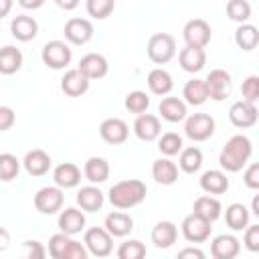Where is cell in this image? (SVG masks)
<instances>
[{
  "label": "cell",
  "mask_w": 259,
  "mask_h": 259,
  "mask_svg": "<svg viewBox=\"0 0 259 259\" xmlns=\"http://www.w3.org/2000/svg\"><path fill=\"white\" fill-rule=\"evenodd\" d=\"M148 87H150V91L154 93V95H168L170 91H172V87H174V81H172V75L166 71V69H162V67H156V69H152L150 73H148Z\"/></svg>",
  "instance_id": "f1b7e54d"
},
{
  "label": "cell",
  "mask_w": 259,
  "mask_h": 259,
  "mask_svg": "<svg viewBox=\"0 0 259 259\" xmlns=\"http://www.w3.org/2000/svg\"><path fill=\"white\" fill-rule=\"evenodd\" d=\"M40 57H42V63L49 67V69H65L71 59H73V53H71V47L65 42V40H49L42 51H40Z\"/></svg>",
  "instance_id": "8992f818"
},
{
  "label": "cell",
  "mask_w": 259,
  "mask_h": 259,
  "mask_svg": "<svg viewBox=\"0 0 259 259\" xmlns=\"http://www.w3.org/2000/svg\"><path fill=\"white\" fill-rule=\"evenodd\" d=\"M134 134L142 140V142H154L158 140V136L162 134V125L160 119L152 113H140L134 121Z\"/></svg>",
  "instance_id": "2e32d148"
},
{
  "label": "cell",
  "mask_w": 259,
  "mask_h": 259,
  "mask_svg": "<svg viewBox=\"0 0 259 259\" xmlns=\"http://www.w3.org/2000/svg\"><path fill=\"white\" fill-rule=\"evenodd\" d=\"M257 117H259V111H257V105L251 103V101H235L229 109V119L235 127L239 130H247V127H253L257 123Z\"/></svg>",
  "instance_id": "30bf717a"
},
{
  "label": "cell",
  "mask_w": 259,
  "mask_h": 259,
  "mask_svg": "<svg viewBox=\"0 0 259 259\" xmlns=\"http://www.w3.org/2000/svg\"><path fill=\"white\" fill-rule=\"evenodd\" d=\"M14 121H16L14 109L8 107V105H0V132L10 130V127L14 125Z\"/></svg>",
  "instance_id": "7dc6e473"
},
{
  "label": "cell",
  "mask_w": 259,
  "mask_h": 259,
  "mask_svg": "<svg viewBox=\"0 0 259 259\" xmlns=\"http://www.w3.org/2000/svg\"><path fill=\"white\" fill-rule=\"evenodd\" d=\"M117 257L119 259H142V257H146V245L138 239H130L119 245Z\"/></svg>",
  "instance_id": "b9f144b4"
},
{
  "label": "cell",
  "mask_w": 259,
  "mask_h": 259,
  "mask_svg": "<svg viewBox=\"0 0 259 259\" xmlns=\"http://www.w3.org/2000/svg\"><path fill=\"white\" fill-rule=\"evenodd\" d=\"M235 42L243 51H253L259 45V30H257V26H253L249 22L239 24V28L235 30Z\"/></svg>",
  "instance_id": "d590c367"
},
{
  "label": "cell",
  "mask_w": 259,
  "mask_h": 259,
  "mask_svg": "<svg viewBox=\"0 0 259 259\" xmlns=\"http://www.w3.org/2000/svg\"><path fill=\"white\" fill-rule=\"evenodd\" d=\"M12 4H14V0H0V18H4V16L10 14Z\"/></svg>",
  "instance_id": "db71d44e"
},
{
  "label": "cell",
  "mask_w": 259,
  "mask_h": 259,
  "mask_svg": "<svg viewBox=\"0 0 259 259\" xmlns=\"http://www.w3.org/2000/svg\"><path fill=\"white\" fill-rule=\"evenodd\" d=\"M148 107H150V97H148L146 91L136 89V91H130V93L125 95V109H127L130 113L140 115V113L148 111Z\"/></svg>",
  "instance_id": "f35d334b"
},
{
  "label": "cell",
  "mask_w": 259,
  "mask_h": 259,
  "mask_svg": "<svg viewBox=\"0 0 259 259\" xmlns=\"http://www.w3.org/2000/svg\"><path fill=\"white\" fill-rule=\"evenodd\" d=\"M148 59L156 65H166L176 55V40L168 32H156L148 38Z\"/></svg>",
  "instance_id": "3957f363"
},
{
  "label": "cell",
  "mask_w": 259,
  "mask_h": 259,
  "mask_svg": "<svg viewBox=\"0 0 259 259\" xmlns=\"http://www.w3.org/2000/svg\"><path fill=\"white\" fill-rule=\"evenodd\" d=\"M227 16L239 24L251 18V4L247 0H229L227 2Z\"/></svg>",
  "instance_id": "ab89813d"
},
{
  "label": "cell",
  "mask_w": 259,
  "mask_h": 259,
  "mask_svg": "<svg viewBox=\"0 0 259 259\" xmlns=\"http://www.w3.org/2000/svg\"><path fill=\"white\" fill-rule=\"evenodd\" d=\"M210 225H212L210 221L190 212L188 217H184V221L180 225V231H182V237L188 243H204V241L210 239V231H212Z\"/></svg>",
  "instance_id": "ba28073f"
},
{
  "label": "cell",
  "mask_w": 259,
  "mask_h": 259,
  "mask_svg": "<svg viewBox=\"0 0 259 259\" xmlns=\"http://www.w3.org/2000/svg\"><path fill=\"white\" fill-rule=\"evenodd\" d=\"M152 176L158 184L162 186H170L178 180V166L170 160V158H160L152 164Z\"/></svg>",
  "instance_id": "83f0119b"
},
{
  "label": "cell",
  "mask_w": 259,
  "mask_h": 259,
  "mask_svg": "<svg viewBox=\"0 0 259 259\" xmlns=\"http://www.w3.org/2000/svg\"><path fill=\"white\" fill-rule=\"evenodd\" d=\"M198 182L206 194H225L229 190V178L223 170H206Z\"/></svg>",
  "instance_id": "484cf974"
},
{
  "label": "cell",
  "mask_w": 259,
  "mask_h": 259,
  "mask_svg": "<svg viewBox=\"0 0 259 259\" xmlns=\"http://www.w3.org/2000/svg\"><path fill=\"white\" fill-rule=\"evenodd\" d=\"M241 93H243V99L245 101L257 103V99H259V77L257 75L247 77L243 81V85H241Z\"/></svg>",
  "instance_id": "ee69618b"
},
{
  "label": "cell",
  "mask_w": 259,
  "mask_h": 259,
  "mask_svg": "<svg viewBox=\"0 0 259 259\" xmlns=\"http://www.w3.org/2000/svg\"><path fill=\"white\" fill-rule=\"evenodd\" d=\"M241 253V243L235 235H219L210 243V255L214 259H235Z\"/></svg>",
  "instance_id": "e0dca14e"
},
{
  "label": "cell",
  "mask_w": 259,
  "mask_h": 259,
  "mask_svg": "<svg viewBox=\"0 0 259 259\" xmlns=\"http://www.w3.org/2000/svg\"><path fill=\"white\" fill-rule=\"evenodd\" d=\"M85 214H83V210H79V208H65V210H61V214H59V229L63 231V233H67V235H77V233H81L83 229H85Z\"/></svg>",
  "instance_id": "4316f807"
},
{
  "label": "cell",
  "mask_w": 259,
  "mask_h": 259,
  "mask_svg": "<svg viewBox=\"0 0 259 259\" xmlns=\"http://www.w3.org/2000/svg\"><path fill=\"white\" fill-rule=\"evenodd\" d=\"M69 243H71V235H67V233H55L51 239H49V255L53 257V259H63L65 257V251H67V247H69Z\"/></svg>",
  "instance_id": "7bdbcfd3"
},
{
  "label": "cell",
  "mask_w": 259,
  "mask_h": 259,
  "mask_svg": "<svg viewBox=\"0 0 259 259\" xmlns=\"http://www.w3.org/2000/svg\"><path fill=\"white\" fill-rule=\"evenodd\" d=\"M251 154H253L251 140L247 136H243V134H235L223 146V150L219 154V164H221L223 172L235 174V172H241L247 166Z\"/></svg>",
  "instance_id": "6da1fadb"
},
{
  "label": "cell",
  "mask_w": 259,
  "mask_h": 259,
  "mask_svg": "<svg viewBox=\"0 0 259 259\" xmlns=\"http://www.w3.org/2000/svg\"><path fill=\"white\" fill-rule=\"evenodd\" d=\"M63 32L71 45H87L93 38V24L87 18H69Z\"/></svg>",
  "instance_id": "4fadbf2b"
},
{
  "label": "cell",
  "mask_w": 259,
  "mask_h": 259,
  "mask_svg": "<svg viewBox=\"0 0 259 259\" xmlns=\"http://www.w3.org/2000/svg\"><path fill=\"white\" fill-rule=\"evenodd\" d=\"M182 97H184V103L202 105L208 99V91H206L204 79H190V81H186V85L182 89Z\"/></svg>",
  "instance_id": "836d02e7"
},
{
  "label": "cell",
  "mask_w": 259,
  "mask_h": 259,
  "mask_svg": "<svg viewBox=\"0 0 259 259\" xmlns=\"http://www.w3.org/2000/svg\"><path fill=\"white\" fill-rule=\"evenodd\" d=\"M206 83V91H208V99L214 101H223L231 95V75L225 69H212L208 73V77L204 79Z\"/></svg>",
  "instance_id": "8fae6325"
},
{
  "label": "cell",
  "mask_w": 259,
  "mask_h": 259,
  "mask_svg": "<svg viewBox=\"0 0 259 259\" xmlns=\"http://www.w3.org/2000/svg\"><path fill=\"white\" fill-rule=\"evenodd\" d=\"M10 34L20 42L34 40L38 34V22L28 14H18L10 20Z\"/></svg>",
  "instance_id": "9a60e30c"
},
{
  "label": "cell",
  "mask_w": 259,
  "mask_h": 259,
  "mask_svg": "<svg viewBox=\"0 0 259 259\" xmlns=\"http://www.w3.org/2000/svg\"><path fill=\"white\" fill-rule=\"evenodd\" d=\"M178 257H180V259H184V257H196V259H204V253H202L200 249H196V247H186V249L178 251Z\"/></svg>",
  "instance_id": "681fc988"
},
{
  "label": "cell",
  "mask_w": 259,
  "mask_h": 259,
  "mask_svg": "<svg viewBox=\"0 0 259 259\" xmlns=\"http://www.w3.org/2000/svg\"><path fill=\"white\" fill-rule=\"evenodd\" d=\"M109 202L119 208V210H127V208H134L138 206L146 194H148V188L146 184L140 180V178H127V180H119L115 182L111 188H109Z\"/></svg>",
  "instance_id": "7a4b0ae2"
},
{
  "label": "cell",
  "mask_w": 259,
  "mask_h": 259,
  "mask_svg": "<svg viewBox=\"0 0 259 259\" xmlns=\"http://www.w3.org/2000/svg\"><path fill=\"white\" fill-rule=\"evenodd\" d=\"M83 245L93 257H107L113 251V237L105 231V227H91L85 231Z\"/></svg>",
  "instance_id": "5b68a950"
},
{
  "label": "cell",
  "mask_w": 259,
  "mask_h": 259,
  "mask_svg": "<svg viewBox=\"0 0 259 259\" xmlns=\"http://www.w3.org/2000/svg\"><path fill=\"white\" fill-rule=\"evenodd\" d=\"M180 158H178V168L186 174H194L200 170L202 166V152L200 148L196 146H188V148H182L180 152Z\"/></svg>",
  "instance_id": "e575fe53"
},
{
  "label": "cell",
  "mask_w": 259,
  "mask_h": 259,
  "mask_svg": "<svg viewBox=\"0 0 259 259\" xmlns=\"http://www.w3.org/2000/svg\"><path fill=\"white\" fill-rule=\"evenodd\" d=\"M158 150L166 158H172L182 150V138L176 132H166V134L158 136Z\"/></svg>",
  "instance_id": "8d00e7d4"
},
{
  "label": "cell",
  "mask_w": 259,
  "mask_h": 259,
  "mask_svg": "<svg viewBox=\"0 0 259 259\" xmlns=\"http://www.w3.org/2000/svg\"><path fill=\"white\" fill-rule=\"evenodd\" d=\"M20 172V162L14 154H0V182H10L18 176Z\"/></svg>",
  "instance_id": "74e56055"
},
{
  "label": "cell",
  "mask_w": 259,
  "mask_h": 259,
  "mask_svg": "<svg viewBox=\"0 0 259 259\" xmlns=\"http://www.w3.org/2000/svg\"><path fill=\"white\" fill-rule=\"evenodd\" d=\"M243 182H245V186L251 188V190H257V188H259V164H257V162L249 164V168H247L245 174H243Z\"/></svg>",
  "instance_id": "bcb514c9"
},
{
  "label": "cell",
  "mask_w": 259,
  "mask_h": 259,
  "mask_svg": "<svg viewBox=\"0 0 259 259\" xmlns=\"http://www.w3.org/2000/svg\"><path fill=\"white\" fill-rule=\"evenodd\" d=\"M105 231L111 235V237H125L132 233L134 229V219L127 214V212H121V210H113L105 217V223H103Z\"/></svg>",
  "instance_id": "7402d4cb"
},
{
  "label": "cell",
  "mask_w": 259,
  "mask_h": 259,
  "mask_svg": "<svg viewBox=\"0 0 259 259\" xmlns=\"http://www.w3.org/2000/svg\"><path fill=\"white\" fill-rule=\"evenodd\" d=\"M53 180L59 188L67 190V188H75L81 182V168L73 162H63L59 166H55L53 170Z\"/></svg>",
  "instance_id": "d6986e66"
},
{
  "label": "cell",
  "mask_w": 259,
  "mask_h": 259,
  "mask_svg": "<svg viewBox=\"0 0 259 259\" xmlns=\"http://www.w3.org/2000/svg\"><path fill=\"white\" fill-rule=\"evenodd\" d=\"M83 176L91 182V184H101L109 178V164L105 158L99 156H91L85 166H83Z\"/></svg>",
  "instance_id": "f546056e"
},
{
  "label": "cell",
  "mask_w": 259,
  "mask_h": 259,
  "mask_svg": "<svg viewBox=\"0 0 259 259\" xmlns=\"http://www.w3.org/2000/svg\"><path fill=\"white\" fill-rule=\"evenodd\" d=\"M249 212H253L255 217H259V196H257V194H255L253 200H251V210H249Z\"/></svg>",
  "instance_id": "11a10c76"
},
{
  "label": "cell",
  "mask_w": 259,
  "mask_h": 259,
  "mask_svg": "<svg viewBox=\"0 0 259 259\" xmlns=\"http://www.w3.org/2000/svg\"><path fill=\"white\" fill-rule=\"evenodd\" d=\"M99 136L111 146H119L130 138V125L119 117H107L99 125Z\"/></svg>",
  "instance_id": "7c38bea8"
},
{
  "label": "cell",
  "mask_w": 259,
  "mask_h": 259,
  "mask_svg": "<svg viewBox=\"0 0 259 259\" xmlns=\"http://www.w3.org/2000/svg\"><path fill=\"white\" fill-rule=\"evenodd\" d=\"M150 237H152V243L158 249H170L178 239V229L172 221H160V223L154 225Z\"/></svg>",
  "instance_id": "603a6c76"
},
{
  "label": "cell",
  "mask_w": 259,
  "mask_h": 259,
  "mask_svg": "<svg viewBox=\"0 0 259 259\" xmlns=\"http://www.w3.org/2000/svg\"><path fill=\"white\" fill-rule=\"evenodd\" d=\"M158 111L162 115V119L170 121V123H178L186 117V103L180 99V97H162L160 105H158Z\"/></svg>",
  "instance_id": "d4e9b609"
},
{
  "label": "cell",
  "mask_w": 259,
  "mask_h": 259,
  "mask_svg": "<svg viewBox=\"0 0 259 259\" xmlns=\"http://www.w3.org/2000/svg\"><path fill=\"white\" fill-rule=\"evenodd\" d=\"M61 89L65 95L69 97H81L83 93H87L89 89V79L79 71V69H71L63 75L61 79Z\"/></svg>",
  "instance_id": "ffe728a7"
},
{
  "label": "cell",
  "mask_w": 259,
  "mask_h": 259,
  "mask_svg": "<svg viewBox=\"0 0 259 259\" xmlns=\"http://www.w3.org/2000/svg\"><path fill=\"white\" fill-rule=\"evenodd\" d=\"M18 4L22 8H26V10H36V8H40L45 4V0H18Z\"/></svg>",
  "instance_id": "816d5d0a"
},
{
  "label": "cell",
  "mask_w": 259,
  "mask_h": 259,
  "mask_svg": "<svg viewBox=\"0 0 259 259\" xmlns=\"http://www.w3.org/2000/svg\"><path fill=\"white\" fill-rule=\"evenodd\" d=\"M221 210H223V206H221L219 198H214V196H198L194 200V206H192L194 214H198L210 223H214L221 217Z\"/></svg>",
  "instance_id": "d6a6232c"
},
{
  "label": "cell",
  "mask_w": 259,
  "mask_h": 259,
  "mask_svg": "<svg viewBox=\"0 0 259 259\" xmlns=\"http://www.w3.org/2000/svg\"><path fill=\"white\" fill-rule=\"evenodd\" d=\"M249 217H251L249 208L245 204H241V202H233L225 210V223L233 231H243L249 225Z\"/></svg>",
  "instance_id": "1f68e13d"
},
{
  "label": "cell",
  "mask_w": 259,
  "mask_h": 259,
  "mask_svg": "<svg viewBox=\"0 0 259 259\" xmlns=\"http://www.w3.org/2000/svg\"><path fill=\"white\" fill-rule=\"evenodd\" d=\"M182 36H184V42L188 47H200L204 49L210 38H212V30H210V24L202 18H192L184 24L182 28Z\"/></svg>",
  "instance_id": "9c48e42d"
},
{
  "label": "cell",
  "mask_w": 259,
  "mask_h": 259,
  "mask_svg": "<svg viewBox=\"0 0 259 259\" xmlns=\"http://www.w3.org/2000/svg\"><path fill=\"white\" fill-rule=\"evenodd\" d=\"M178 63H180L182 71H186V73H198L206 65V51L200 49V47H188L186 45L178 53Z\"/></svg>",
  "instance_id": "ac0fdd59"
},
{
  "label": "cell",
  "mask_w": 259,
  "mask_h": 259,
  "mask_svg": "<svg viewBox=\"0 0 259 259\" xmlns=\"http://www.w3.org/2000/svg\"><path fill=\"white\" fill-rule=\"evenodd\" d=\"M8 245H10V233L4 227H0V251H6Z\"/></svg>",
  "instance_id": "f5cc1de1"
},
{
  "label": "cell",
  "mask_w": 259,
  "mask_h": 259,
  "mask_svg": "<svg viewBox=\"0 0 259 259\" xmlns=\"http://www.w3.org/2000/svg\"><path fill=\"white\" fill-rule=\"evenodd\" d=\"M55 4L63 10H75L81 4V0H55Z\"/></svg>",
  "instance_id": "f907efd6"
},
{
  "label": "cell",
  "mask_w": 259,
  "mask_h": 259,
  "mask_svg": "<svg viewBox=\"0 0 259 259\" xmlns=\"http://www.w3.org/2000/svg\"><path fill=\"white\" fill-rule=\"evenodd\" d=\"M245 247L251 253L259 251V225H247L245 227V239H243Z\"/></svg>",
  "instance_id": "f6af8a7d"
},
{
  "label": "cell",
  "mask_w": 259,
  "mask_h": 259,
  "mask_svg": "<svg viewBox=\"0 0 259 259\" xmlns=\"http://www.w3.org/2000/svg\"><path fill=\"white\" fill-rule=\"evenodd\" d=\"M22 166L30 176H45L51 168V156L45 150H38V148L30 150V152H26V156L22 160Z\"/></svg>",
  "instance_id": "cb8c5ba5"
},
{
  "label": "cell",
  "mask_w": 259,
  "mask_h": 259,
  "mask_svg": "<svg viewBox=\"0 0 259 259\" xmlns=\"http://www.w3.org/2000/svg\"><path fill=\"white\" fill-rule=\"evenodd\" d=\"M103 202H105V196H103V192L95 184L81 186L79 192H77V204L85 212H97V210H101Z\"/></svg>",
  "instance_id": "44dd1931"
},
{
  "label": "cell",
  "mask_w": 259,
  "mask_h": 259,
  "mask_svg": "<svg viewBox=\"0 0 259 259\" xmlns=\"http://www.w3.org/2000/svg\"><path fill=\"white\" fill-rule=\"evenodd\" d=\"M115 8V0H85V10L89 16L103 20L107 18Z\"/></svg>",
  "instance_id": "60d3db41"
},
{
  "label": "cell",
  "mask_w": 259,
  "mask_h": 259,
  "mask_svg": "<svg viewBox=\"0 0 259 259\" xmlns=\"http://www.w3.org/2000/svg\"><path fill=\"white\" fill-rule=\"evenodd\" d=\"M24 249H26V257L28 259H42L47 255V249L38 241H26L24 243Z\"/></svg>",
  "instance_id": "c3c4849f"
},
{
  "label": "cell",
  "mask_w": 259,
  "mask_h": 259,
  "mask_svg": "<svg viewBox=\"0 0 259 259\" xmlns=\"http://www.w3.org/2000/svg\"><path fill=\"white\" fill-rule=\"evenodd\" d=\"M214 117L208 113H192L184 117V134L192 142H206L214 134Z\"/></svg>",
  "instance_id": "277c9868"
},
{
  "label": "cell",
  "mask_w": 259,
  "mask_h": 259,
  "mask_svg": "<svg viewBox=\"0 0 259 259\" xmlns=\"http://www.w3.org/2000/svg\"><path fill=\"white\" fill-rule=\"evenodd\" d=\"M89 81H95V79H103L109 71V65H107V59L99 53H87L85 57H81L79 61V67H77Z\"/></svg>",
  "instance_id": "5bb4252c"
},
{
  "label": "cell",
  "mask_w": 259,
  "mask_h": 259,
  "mask_svg": "<svg viewBox=\"0 0 259 259\" xmlns=\"http://www.w3.org/2000/svg\"><path fill=\"white\" fill-rule=\"evenodd\" d=\"M22 67V53L14 45L0 49V75H14Z\"/></svg>",
  "instance_id": "4dcf8cb0"
},
{
  "label": "cell",
  "mask_w": 259,
  "mask_h": 259,
  "mask_svg": "<svg viewBox=\"0 0 259 259\" xmlns=\"http://www.w3.org/2000/svg\"><path fill=\"white\" fill-rule=\"evenodd\" d=\"M63 202H65V194H63V188H59L57 184L42 186L34 194V208L40 214H57L63 208Z\"/></svg>",
  "instance_id": "52a82bcc"
}]
</instances>
